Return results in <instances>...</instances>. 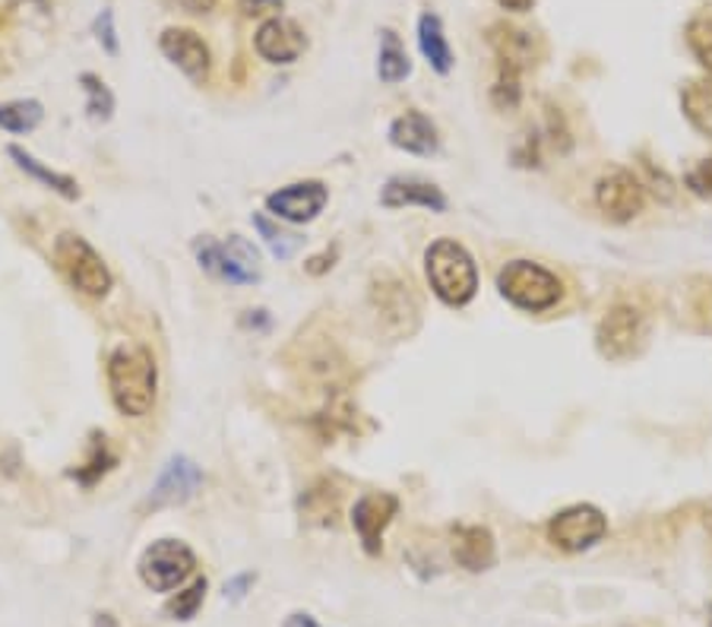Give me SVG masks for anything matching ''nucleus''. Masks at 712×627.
Segmentation results:
<instances>
[{"label": "nucleus", "instance_id": "1", "mask_svg": "<svg viewBox=\"0 0 712 627\" xmlns=\"http://www.w3.org/2000/svg\"><path fill=\"white\" fill-rule=\"evenodd\" d=\"M105 374H108L112 403L120 416L147 418L152 413L159 393V364L147 346H133V342L118 346L108 356Z\"/></svg>", "mask_w": 712, "mask_h": 627}, {"label": "nucleus", "instance_id": "2", "mask_svg": "<svg viewBox=\"0 0 712 627\" xmlns=\"http://www.w3.org/2000/svg\"><path fill=\"white\" fill-rule=\"evenodd\" d=\"M424 272L434 295L450 307H466L478 292V269L472 254L459 241H434L424 254Z\"/></svg>", "mask_w": 712, "mask_h": 627}, {"label": "nucleus", "instance_id": "3", "mask_svg": "<svg viewBox=\"0 0 712 627\" xmlns=\"http://www.w3.org/2000/svg\"><path fill=\"white\" fill-rule=\"evenodd\" d=\"M498 289L513 307L529 311V314L551 311L564 295L561 279L548 267L535 264V260H510L498 272Z\"/></svg>", "mask_w": 712, "mask_h": 627}, {"label": "nucleus", "instance_id": "4", "mask_svg": "<svg viewBox=\"0 0 712 627\" xmlns=\"http://www.w3.org/2000/svg\"><path fill=\"white\" fill-rule=\"evenodd\" d=\"M55 264L67 276V282L86 295V299H105L115 286V276L108 264L102 260V254L92 247L83 235L63 232L55 241Z\"/></svg>", "mask_w": 712, "mask_h": 627}, {"label": "nucleus", "instance_id": "5", "mask_svg": "<svg viewBox=\"0 0 712 627\" xmlns=\"http://www.w3.org/2000/svg\"><path fill=\"white\" fill-rule=\"evenodd\" d=\"M197 570V555L180 538H159L140 558V580L152 593H172Z\"/></svg>", "mask_w": 712, "mask_h": 627}, {"label": "nucleus", "instance_id": "6", "mask_svg": "<svg viewBox=\"0 0 712 627\" xmlns=\"http://www.w3.org/2000/svg\"><path fill=\"white\" fill-rule=\"evenodd\" d=\"M595 346L602 359L630 361L646 346V317L633 304H615L595 329Z\"/></svg>", "mask_w": 712, "mask_h": 627}, {"label": "nucleus", "instance_id": "7", "mask_svg": "<svg viewBox=\"0 0 712 627\" xmlns=\"http://www.w3.org/2000/svg\"><path fill=\"white\" fill-rule=\"evenodd\" d=\"M605 536H608V520L593 504L564 508L561 513H555L551 523H548V542L558 545L561 551H570V555L593 548L595 542H602Z\"/></svg>", "mask_w": 712, "mask_h": 627}, {"label": "nucleus", "instance_id": "8", "mask_svg": "<svg viewBox=\"0 0 712 627\" xmlns=\"http://www.w3.org/2000/svg\"><path fill=\"white\" fill-rule=\"evenodd\" d=\"M595 207L611 222H630L646 207V187L627 169H611L595 184Z\"/></svg>", "mask_w": 712, "mask_h": 627}, {"label": "nucleus", "instance_id": "9", "mask_svg": "<svg viewBox=\"0 0 712 627\" xmlns=\"http://www.w3.org/2000/svg\"><path fill=\"white\" fill-rule=\"evenodd\" d=\"M327 200V184H320V181H295L289 187L272 190L267 197V209L276 219H282V222L304 225V222H314L324 212Z\"/></svg>", "mask_w": 712, "mask_h": 627}, {"label": "nucleus", "instance_id": "10", "mask_svg": "<svg viewBox=\"0 0 712 627\" xmlns=\"http://www.w3.org/2000/svg\"><path fill=\"white\" fill-rule=\"evenodd\" d=\"M203 485V473L190 456H172L162 469V476L155 478L152 491H149V508H178L187 504Z\"/></svg>", "mask_w": 712, "mask_h": 627}, {"label": "nucleus", "instance_id": "11", "mask_svg": "<svg viewBox=\"0 0 712 627\" xmlns=\"http://www.w3.org/2000/svg\"><path fill=\"white\" fill-rule=\"evenodd\" d=\"M254 48L257 55L276 63V67H292L304 51H307V35L297 26L295 20L285 16H269L267 23L254 35Z\"/></svg>", "mask_w": 712, "mask_h": 627}, {"label": "nucleus", "instance_id": "12", "mask_svg": "<svg viewBox=\"0 0 712 627\" xmlns=\"http://www.w3.org/2000/svg\"><path fill=\"white\" fill-rule=\"evenodd\" d=\"M396 513H399V501L389 491H371L358 498L352 508V526L367 555H381L386 526L393 523Z\"/></svg>", "mask_w": 712, "mask_h": 627}, {"label": "nucleus", "instance_id": "13", "mask_svg": "<svg viewBox=\"0 0 712 627\" xmlns=\"http://www.w3.org/2000/svg\"><path fill=\"white\" fill-rule=\"evenodd\" d=\"M159 48L162 55L178 67L180 73L194 83H207L209 70H212V55H209V45L190 30H165L159 38Z\"/></svg>", "mask_w": 712, "mask_h": 627}, {"label": "nucleus", "instance_id": "14", "mask_svg": "<svg viewBox=\"0 0 712 627\" xmlns=\"http://www.w3.org/2000/svg\"><path fill=\"white\" fill-rule=\"evenodd\" d=\"M450 548L456 565L469 573H481V570L494 568L498 551H494V536L485 526H456L450 533Z\"/></svg>", "mask_w": 712, "mask_h": 627}, {"label": "nucleus", "instance_id": "15", "mask_svg": "<svg viewBox=\"0 0 712 627\" xmlns=\"http://www.w3.org/2000/svg\"><path fill=\"white\" fill-rule=\"evenodd\" d=\"M389 143L409 155H434L441 150V137L434 120L421 112H406L389 124Z\"/></svg>", "mask_w": 712, "mask_h": 627}, {"label": "nucleus", "instance_id": "16", "mask_svg": "<svg viewBox=\"0 0 712 627\" xmlns=\"http://www.w3.org/2000/svg\"><path fill=\"white\" fill-rule=\"evenodd\" d=\"M381 204L386 209H402V207H421L431 212H444L446 197L444 190L431 181L421 178H389L386 181Z\"/></svg>", "mask_w": 712, "mask_h": 627}, {"label": "nucleus", "instance_id": "17", "mask_svg": "<svg viewBox=\"0 0 712 627\" xmlns=\"http://www.w3.org/2000/svg\"><path fill=\"white\" fill-rule=\"evenodd\" d=\"M494 55H498V63H506V67H516V70H526L533 67L538 60V45H535V35L526 30H516V26H494L491 35H488Z\"/></svg>", "mask_w": 712, "mask_h": 627}, {"label": "nucleus", "instance_id": "18", "mask_svg": "<svg viewBox=\"0 0 712 627\" xmlns=\"http://www.w3.org/2000/svg\"><path fill=\"white\" fill-rule=\"evenodd\" d=\"M418 48H421V55L431 63L434 73L446 77L453 70V48L446 42L444 23H441L437 13H421V20H418Z\"/></svg>", "mask_w": 712, "mask_h": 627}, {"label": "nucleus", "instance_id": "19", "mask_svg": "<svg viewBox=\"0 0 712 627\" xmlns=\"http://www.w3.org/2000/svg\"><path fill=\"white\" fill-rule=\"evenodd\" d=\"M197 260H200V267L207 269L209 276H215V279H222V282H232V286H250V282H257L250 272H244V269L237 267L235 260L229 257L225 244H219V241H197Z\"/></svg>", "mask_w": 712, "mask_h": 627}, {"label": "nucleus", "instance_id": "20", "mask_svg": "<svg viewBox=\"0 0 712 627\" xmlns=\"http://www.w3.org/2000/svg\"><path fill=\"white\" fill-rule=\"evenodd\" d=\"M412 73V60L406 45L399 42V35L393 30L381 32V55H377V77L386 86H396L402 83L406 77Z\"/></svg>", "mask_w": 712, "mask_h": 627}, {"label": "nucleus", "instance_id": "21", "mask_svg": "<svg viewBox=\"0 0 712 627\" xmlns=\"http://www.w3.org/2000/svg\"><path fill=\"white\" fill-rule=\"evenodd\" d=\"M681 108L687 120L703 133L712 137V77L687 83L681 92Z\"/></svg>", "mask_w": 712, "mask_h": 627}, {"label": "nucleus", "instance_id": "22", "mask_svg": "<svg viewBox=\"0 0 712 627\" xmlns=\"http://www.w3.org/2000/svg\"><path fill=\"white\" fill-rule=\"evenodd\" d=\"M10 159L26 172V175H32L35 181H42L45 187H51V190H58L60 197H67V200H77L80 197V184L70 178V175H60V172H55V169H48V165H42L35 155H30L26 150H20V147H10Z\"/></svg>", "mask_w": 712, "mask_h": 627}, {"label": "nucleus", "instance_id": "23", "mask_svg": "<svg viewBox=\"0 0 712 627\" xmlns=\"http://www.w3.org/2000/svg\"><path fill=\"white\" fill-rule=\"evenodd\" d=\"M301 513L307 523H320V526H332L336 523V513H339V495L336 488L329 485L327 478L311 485L304 495H301Z\"/></svg>", "mask_w": 712, "mask_h": 627}, {"label": "nucleus", "instance_id": "24", "mask_svg": "<svg viewBox=\"0 0 712 627\" xmlns=\"http://www.w3.org/2000/svg\"><path fill=\"white\" fill-rule=\"evenodd\" d=\"M42 118H45V108L35 98H16V102L0 105V130H10V133H30L42 124Z\"/></svg>", "mask_w": 712, "mask_h": 627}, {"label": "nucleus", "instance_id": "25", "mask_svg": "<svg viewBox=\"0 0 712 627\" xmlns=\"http://www.w3.org/2000/svg\"><path fill=\"white\" fill-rule=\"evenodd\" d=\"M254 225H257V232L264 235L267 241V247L272 251V257H279V260H292L297 251H301V244L304 241L297 239L295 232H289V229H282V225H276L272 219H267L264 212H257L254 216Z\"/></svg>", "mask_w": 712, "mask_h": 627}, {"label": "nucleus", "instance_id": "26", "mask_svg": "<svg viewBox=\"0 0 712 627\" xmlns=\"http://www.w3.org/2000/svg\"><path fill=\"white\" fill-rule=\"evenodd\" d=\"M491 102H494L501 112L520 108V102H523V70L498 63V80H494V86H491Z\"/></svg>", "mask_w": 712, "mask_h": 627}, {"label": "nucleus", "instance_id": "27", "mask_svg": "<svg viewBox=\"0 0 712 627\" xmlns=\"http://www.w3.org/2000/svg\"><path fill=\"white\" fill-rule=\"evenodd\" d=\"M207 590H209L207 577L194 580L187 590H180L178 596L168 602V608H165V612H168L175 622H190V618L200 612V605H203V599H207Z\"/></svg>", "mask_w": 712, "mask_h": 627}, {"label": "nucleus", "instance_id": "28", "mask_svg": "<svg viewBox=\"0 0 712 627\" xmlns=\"http://www.w3.org/2000/svg\"><path fill=\"white\" fill-rule=\"evenodd\" d=\"M687 48L712 73V16H693L687 23Z\"/></svg>", "mask_w": 712, "mask_h": 627}, {"label": "nucleus", "instance_id": "29", "mask_svg": "<svg viewBox=\"0 0 712 627\" xmlns=\"http://www.w3.org/2000/svg\"><path fill=\"white\" fill-rule=\"evenodd\" d=\"M80 83H83V90H86V95H90V102H86L90 118L95 120L112 118V112H115V95H112V90H108L95 73H83Z\"/></svg>", "mask_w": 712, "mask_h": 627}, {"label": "nucleus", "instance_id": "30", "mask_svg": "<svg viewBox=\"0 0 712 627\" xmlns=\"http://www.w3.org/2000/svg\"><path fill=\"white\" fill-rule=\"evenodd\" d=\"M225 251H229V257H232L244 272H250L254 279H260V254H257V247H254L250 241L241 239V235H229Z\"/></svg>", "mask_w": 712, "mask_h": 627}, {"label": "nucleus", "instance_id": "31", "mask_svg": "<svg viewBox=\"0 0 712 627\" xmlns=\"http://www.w3.org/2000/svg\"><path fill=\"white\" fill-rule=\"evenodd\" d=\"M95 38L98 45L108 51V55H118V32H115V13L112 10H102L98 20H95Z\"/></svg>", "mask_w": 712, "mask_h": 627}, {"label": "nucleus", "instance_id": "32", "mask_svg": "<svg viewBox=\"0 0 712 627\" xmlns=\"http://www.w3.org/2000/svg\"><path fill=\"white\" fill-rule=\"evenodd\" d=\"M687 187H690L697 197H712V159L700 162V165L687 175Z\"/></svg>", "mask_w": 712, "mask_h": 627}, {"label": "nucleus", "instance_id": "33", "mask_svg": "<svg viewBox=\"0 0 712 627\" xmlns=\"http://www.w3.org/2000/svg\"><path fill=\"white\" fill-rule=\"evenodd\" d=\"M237 7L244 16H267V13L282 10V0H241Z\"/></svg>", "mask_w": 712, "mask_h": 627}, {"label": "nucleus", "instance_id": "34", "mask_svg": "<svg viewBox=\"0 0 712 627\" xmlns=\"http://www.w3.org/2000/svg\"><path fill=\"white\" fill-rule=\"evenodd\" d=\"M172 10H184V13H209L219 0H165Z\"/></svg>", "mask_w": 712, "mask_h": 627}, {"label": "nucleus", "instance_id": "35", "mask_svg": "<svg viewBox=\"0 0 712 627\" xmlns=\"http://www.w3.org/2000/svg\"><path fill=\"white\" fill-rule=\"evenodd\" d=\"M250 583H254V573H241V577H235L232 583H225V596L241 599L244 596V590H247Z\"/></svg>", "mask_w": 712, "mask_h": 627}, {"label": "nucleus", "instance_id": "36", "mask_svg": "<svg viewBox=\"0 0 712 627\" xmlns=\"http://www.w3.org/2000/svg\"><path fill=\"white\" fill-rule=\"evenodd\" d=\"M504 10H510V13H526V10H533L535 0H498Z\"/></svg>", "mask_w": 712, "mask_h": 627}, {"label": "nucleus", "instance_id": "37", "mask_svg": "<svg viewBox=\"0 0 712 627\" xmlns=\"http://www.w3.org/2000/svg\"><path fill=\"white\" fill-rule=\"evenodd\" d=\"M282 627H320L317 625V618H311V615H304V612H297V615H292L289 622Z\"/></svg>", "mask_w": 712, "mask_h": 627}, {"label": "nucleus", "instance_id": "38", "mask_svg": "<svg viewBox=\"0 0 712 627\" xmlns=\"http://www.w3.org/2000/svg\"><path fill=\"white\" fill-rule=\"evenodd\" d=\"M92 625H95V627H118V622H115L112 615H105V612H102V615H95V622H92Z\"/></svg>", "mask_w": 712, "mask_h": 627}]
</instances>
